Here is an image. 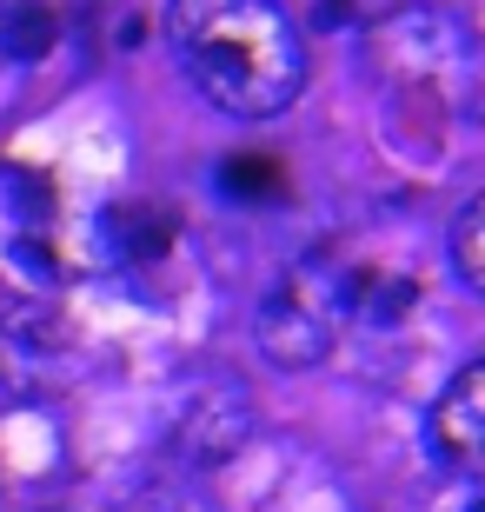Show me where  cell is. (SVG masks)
<instances>
[{
    "instance_id": "7a4b0ae2",
    "label": "cell",
    "mask_w": 485,
    "mask_h": 512,
    "mask_svg": "<svg viewBox=\"0 0 485 512\" xmlns=\"http://www.w3.org/2000/svg\"><path fill=\"white\" fill-rule=\"evenodd\" d=\"M366 67L399 114L432 127H452L479 100V34L466 14L432 0H399L366 27Z\"/></svg>"
},
{
    "instance_id": "ba28073f",
    "label": "cell",
    "mask_w": 485,
    "mask_h": 512,
    "mask_svg": "<svg viewBox=\"0 0 485 512\" xmlns=\"http://www.w3.org/2000/svg\"><path fill=\"white\" fill-rule=\"evenodd\" d=\"M60 20L40 7V0H14V7H0V60H40L54 47Z\"/></svg>"
},
{
    "instance_id": "6da1fadb",
    "label": "cell",
    "mask_w": 485,
    "mask_h": 512,
    "mask_svg": "<svg viewBox=\"0 0 485 512\" xmlns=\"http://www.w3.org/2000/svg\"><path fill=\"white\" fill-rule=\"evenodd\" d=\"M167 47L226 120H273L306 87V40L280 0H167Z\"/></svg>"
},
{
    "instance_id": "30bf717a",
    "label": "cell",
    "mask_w": 485,
    "mask_h": 512,
    "mask_svg": "<svg viewBox=\"0 0 485 512\" xmlns=\"http://www.w3.org/2000/svg\"><path fill=\"white\" fill-rule=\"evenodd\" d=\"M220 187L233 200H280V160H266V153H233L220 167Z\"/></svg>"
},
{
    "instance_id": "9c48e42d",
    "label": "cell",
    "mask_w": 485,
    "mask_h": 512,
    "mask_svg": "<svg viewBox=\"0 0 485 512\" xmlns=\"http://www.w3.org/2000/svg\"><path fill=\"white\" fill-rule=\"evenodd\" d=\"M446 247H452V273H459V286H472V293H479V286H485V200H479V193L452 213Z\"/></svg>"
},
{
    "instance_id": "8992f818",
    "label": "cell",
    "mask_w": 485,
    "mask_h": 512,
    "mask_svg": "<svg viewBox=\"0 0 485 512\" xmlns=\"http://www.w3.org/2000/svg\"><path fill=\"white\" fill-rule=\"evenodd\" d=\"M67 373V333L47 313L20 306L0 320V380H14L20 393H47Z\"/></svg>"
},
{
    "instance_id": "277c9868",
    "label": "cell",
    "mask_w": 485,
    "mask_h": 512,
    "mask_svg": "<svg viewBox=\"0 0 485 512\" xmlns=\"http://www.w3.org/2000/svg\"><path fill=\"white\" fill-rule=\"evenodd\" d=\"M253 399H246L240 380H200L180 406H173L167 419V466L180 479H206L220 473V466H233V459L253 446Z\"/></svg>"
},
{
    "instance_id": "52a82bcc",
    "label": "cell",
    "mask_w": 485,
    "mask_h": 512,
    "mask_svg": "<svg viewBox=\"0 0 485 512\" xmlns=\"http://www.w3.org/2000/svg\"><path fill=\"white\" fill-rule=\"evenodd\" d=\"M107 247L120 260H160L173 247V213L147 207V200H127V207L107 213Z\"/></svg>"
},
{
    "instance_id": "3957f363",
    "label": "cell",
    "mask_w": 485,
    "mask_h": 512,
    "mask_svg": "<svg viewBox=\"0 0 485 512\" xmlns=\"http://www.w3.org/2000/svg\"><path fill=\"white\" fill-rule=\"evenodd\" d=\"M359 306H366V273L339 247H313L266 286L260 313H253V340L273 366L313 373V366L333 360L339 333L353 326Z\"/></svg>"
},
{
    "instance_id": "5b68a950",
    "label": "cell",
    "mask_w": 485,
    "mask_h": 512,
    "mask_svg": "<svg viewBox=\"0 0 485 512\" xmlns=\"http://www.w3.org/2000/svg\"><path fill=\"white\" fill-rule=\"evenodd\" d=\"M432 453L459 466V473H479L485 459V366H459L446 380V393L432 399Z\"/></svg>"
}]
</instances>
